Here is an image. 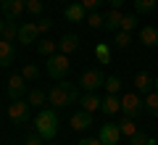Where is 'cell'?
I'll list each match as a JSON object with an SVG mask.
<instances>
[{"label": "cell", "instance_id": "cell-43", "mask_svg": "<svg viewBox=\"0 0 158 145\" xmlns=\"http://www.w3.org/2000/svg\"><path fill=\"white\" fill-rule=\"evenodd\" d=\"M0 3H6V0H0Z\"/></svg>", "mask_w": 158, "mask_h": 145}, {"label": "cell", "instance_id": "cell-6", "mask_svg": "<svg viewBox=\"0 0 158 145\" xmlns=\"http://www.w3.org/2000/svg\"><path fill=\"white\" fill-rule=\"evenodd\" d=\"M103 82H106V74L98 71V69H90V71L82 74V79H79V87L85 90V92H95L98 87H103Z\"/></svg>", "mask_w": 158, "mask_h": 145}, {"label": "cell", "instance_id": "cell-39", "mask_svg": "<svg viewBox=\"0 0 158 145\" xmlns=\"http://www.w3.org/2000/svg\"><path fill=\"white\" fill-rule=\"evenodd\" d=\"M3 27H6V21H3V19H0V34H3Z\"/></svg>", "mask_w": 158, "mask_h": 145}, {"label": "cell", "instance_id": "cell-9", "mask_svg": "<svg viewBox=\"0 0 158 145\" xmlns=\"http://www.w3.org/2000/svg\"><path fill=\"white\" fill-rule=\"evenodd\" d=\"M98 137H100L103 145H118V140H121V129H118V124L106 122V124H100V132H98Z\"/></svg>", "mask_w": 158, "mask_h": 145}, {"label": "cell", "instance_id": "cell-35", "mask_svg": "<svg viewBox=\"0 0 158 145\" xmlns=\"http://www.w3.org/2000/svg\"><path fill=\"white\" fill-rule=\"evenodd\" d=\"M129 140H132V145H148V140H150V137H148L145 132H137L135 137H129Z\"/></svg>", "mask_w": 158, "mask_h": 145}, {"label": "cell", "instance_id": "cell-4", "mask_svg": "<svg viewBox=\"0 0 158 145\" xmlns=\"http://www.w3.org/2000/svg\"><path fill=\"white\" fill-rule=\"evenodd\" d=\"M142 111H145V100H142L137 92H127L124 98H121V113H124V116L137 119Z\"/></svg>", "mask_w": 158, "mask_h": 145}, {"label": "cell", "instance_id": "cell-31", "mask_svg": "<svg viewBox=\"0 0 158 145\" xmlns=\"http://www.w3.org/2000/svg\"><path fill=\"white\" fill-rule=\"evenodd\" d=\"M137 21H140V19H137L135 13H124V19H121V27H118V29H124V32H132V29L137 27Z\"/></svg>", "mask_w": 158, "mask_h": 145}, {"label": "cell", "instance_id": "cell-18", "mask_svg": "<svg viewBox=\"0 0 158 145\" xmlns=\"http://www.w3.org/2000/svg\"><path fill=\"white\" fill-rule=\"evenodd\" d=\"M100 111L106 113V116H113V113H118V111H121V98H116V95H106V98H103Z\"/></svg>", "mask_w": 158, "mask_h": 145}, {"label": "cell", "instance_id": "cell-36", "mask_svg": "<svg viewBox=\"0 0 158 145\" xmlns=\"http://www.w3.org/2000/svg\"><path fill=\"white\" fill-rule=\"evenodd\" d=\"M79 3H82V6H85V11H95V8L100 6L103 0H79Z\"/></svg>", "mask_w": 158, "mask_h": 145}, {"label": "cell", "instance_id": "cell-32", "mask_svg": "<svg viewBox=\"0 0 158 145\" xmlns=\"http://www.w3.org/2000/svg\"><path fill=\"white\" fill-rule=\"evenodd\" d=\"M27 13H32V16H42V0H27Z\"/></svg>", "mask_w": 158, "mask_h": 145}, {"label": "cell", "instance_id": "cell-25", "mask_svg": "<svg viewBox=\"0 0 158 145\" xmlns=\"http://www.w3.org/2000/svg\"><path fill=\"white\" fill-rule=\"evenodd\" d=\"M158 8V0H135V11L137 13H153Z\"/></svg>", "mask_w": 158, "mask_h": 145}, {"label": "cell", "instance_id": "cell-30", "mask_svg": "<svg viewBox=\"0 0 158 145\" xmlns=\"http://www.w3.org/2000/svg\"><path fill=\"white\" fill-rule=\"evenodd\" d=\"M103 21H106V16H100L98 11H90V16L85 19V24H90L92 29H103Z\"/></svg>", "mask_w": 158, "mask_h": 145}, {"label": "cell", "instance_id": "cell-34", "mask_svg": "<svg viewBox=\"0 0 158 145\" xmlns=\"http://www.w3.org/2000/svg\"><path fill=\"white\" fill-rule=\"evenodd\" d=\"M24 145H45V140H42V137H40L37 132H34V134H27V140H24Z\"/></svg>", "mask_w": 158, "mask_h": 145}, {"label": "cell", "instance_id": "cell-24", "mask_svg": "<svg viewBox=\"0 0 158 145\" xmlns=\"http://www.w3.org/2000/svg\"><path fill=\"white\" fill-rule=\"evenodd\" d=\"M145 111L150 116H158V90H150L145 95Z\"/></svg>", "mask_w": 158, "mask_h": 145}, {"label": "cell", "instance_id": "cell-16", "mask_svg": "<svg viewBox=\"0 0 158 145\" xmlns=\"http://www.w3.org/2000/svg\"><path fill=\"white\" fill-rule=\"evenodd\" d=\"M140 42L145 48H158V27H142L140 29Z\"/></svg>", "mask_w": 158, "mask_h": 145}, {"label": "cell", "instance_id": "cell-38", "mask_svg": "<svg viewBox=\"0 0 158 145\" xmlns=\"http://www.w3.org/2000/svg\"><path fill=\"white\" fill-rule=\"evenodd\" d=\"M108 3H111V8H121L127 0H108Z\"/></svg>", "mask_w": 158, "mask_h": 145}, {"label": "cell", "instance_id": "cell-41", "mask_svg": "<svg viewBox=\"0 0 158 145\" xmlns=\"http://www.w3.org/2000/svg\"><path fill=\"white\" fill-rule=\"evenodd\" d=\"M0 11H3V3H0Z\"/></svg>", "mask_w": 158, "mask_h": 145}, {"label": "cell", "instance_id": "cell-3", "mask_svg": "<svg viewBox=\"0 0 158 145\" xmlns=\"http://www.w3.org/2000/svg\"><path fill=\"white\" fill-rule=\"evenodd\" d=\"M69 56H63V53H56V56L48 58V77L56 79V82H61L63 77L69 74Z\"/></svg>", "mask_w": 158, "mask_h": 145}, {"label": "cell", "instance_id": "cell-40", "mask_svg": "<svg viewBox=\"0 0 158 145\" xmlns=\"http://www.w3.org/2000/svg\"><path fill=\"white\" fill-rule=\"evenodd\" d=\"M153 90H158V74H156V84H153Z\"/></svg>", "mask_w": 158, "mask_h": 145}, {"label": "cell", "instance_id": "cell-29", "mask_svg": "<svg viewBox=\"0 0 158 145\" xmlns=\"http://www.w3.org/2000/svg\"><path fill=\"white\" fill-rule=\"evenodd\" d=\"M21 77L27 79V82H34V79H40V69L34 66V63H24V69H21Z\"/></svg>", "mask_w": 158, "mask_h": 145}, {"label": "cell", "instance_id": "cell-2", "mask_svg": "<svg viewBox=\"0 0 158 145\" xmlns=\"http://www.w3.org/2000/svg\"><path fill=\"white\" fill-rule=\"evenodd\" d=\"M34 132L45 140V143H50V140L56 137L58 134V113H56V108H40L37 116H34Z\"/></svg>", "mask_w": 158, "mask_h": 145}, {"label": "cell", "instance_id": "cell-37", "mask_svg": "<svg viewBox=\"0 0 158 145\" xmlns=\"http://www.w3.org/2000/svg\"><path fill=\"white\" fill-rule=\"evenodd\" d=\"M79 145H103V143H100V137H82Z\"/></svg>", "mask_w": 158, "mask_h": 145}, {"label": "cell", "instance_id": "cell-7", "mask_svg": "<svg viewBox=\"0 0 158 145\" xmlns=\"http://www.w3.org/2000/svg\"><path fill=\"white\" fill-rule=\"evenodd\" d=\"M6 95L11 98V100L24 98V95H27V79H24L21 74H13V77H8V82H6Z\"/></svg>", "mask_w": 158, "mask_h": 145}, {"label": "cell", "instance_id": "cell-33", "mask_svg": "<svg viewBox=\"0 0 158 145\" xmlns=\"http://www.w3.org/2000/svg\"><path fill=\"white\" fill-rule=\"evenodd\" d=\"M37 29H40V34H48V32L53 29V21H50V19H40V21H37Z\"/></svg>", "mask_w": 158, "mask_h": 145}, {"label": "cell", "instance_id": "cell-8", "mask_svg": "<svg viewBox=\"0 0 158 145\" xmlns=\"http://www.w3.org/2000/svg\"><path fill=\"white\" fill-rule=\"evenodd\" d=\"M37 40H40L37 21H24V24H19V40H16V42H21V45H34Z\"/></svg>", "mask_w": 158, "mask_h": 145}, {"label": "cell", "instance_id": "cell-1", "mask_svg": "<svg viewBox=\"0 0 158 145\" xmlns=\"http://www.w3.org/2000/svg\"><path fill=\"white\" fill-rule=\"evenodd\" d=\"M77 100H79V84L63 82V79L48 92V106L56 108V111H61V108L71 106V103H77Z\"/></svg>", "mask_w": 158, "mask_h": 145}, {"label": "cell", "instance_id": "cell-27", "mask_svg": "<svg viewBox=\"0 0 158 145\" xmlns=\"http://www.w3.org/2000/svg\"><path fill=\"white\" fill-rule=\"evenodd\" d=\"M103 87L108 90V95H118V90H121V79H118L116 74H111V77H106Z\"/></svg>", "mask_w": 158, "mask_h": 145}, {"label": "cell", "instance_id": "cell-19", "mask_svg": "<svg viewBox=\"0 0 158 145\" xmlns=\"http://www.w3.org/2000/svg\"><path fill=\"white\" fill-rule=\"evenodd\" d=\"M82 111H90V113H95V111H100V106H103V100L98 98L95 92H85V98H82Z\"/></svg>", "mask_w": 158, "mask_h": 145}, {"label": "cell", "instance_id": "cell-14", "mask_svg": "<svg viewBox=\"0 0 158 145\" xmlns=\"http://www.w3.org/2000/svg\"><path fill=\"white\" fill-rule=\"evenodd\" d=\"M121 19H124L121 8H111V11L106 13V21H103V29H108V32H118V27H121Z\"/></svg>", "mask_w": 158, "mask_h": 145}, {"label": "cell", "instance_id": "cell-15", "mask_svg": "<svg viewBox=\"0 0 158 145\" xmlns=\"http://www.w3.org/2000/svg\"><path fill=\"white\" fill-rule=\"evenodd\" d=\"M77 48H79V37L77 34H63V37L58 40V50H61L63 56H71Z\"/></svg>", "mask_w": 158, "mask_h": 145}, {"label": "cell", "instance_id": "cell-12", "mask_svg": "<svg viewBox=\"0 0 158 145\" xmlns=\"http://www.w3.org/2000/svg\"><path fill=\"white\" fill-rule=\"evenodd\" d=\"M69 124H71L74 132H85L87 127H92V113H90V111H77Z\"/></svg>", "mask_w": 158, "mask_h": 145}, {"label": "cell", "instance_id": "cell-17", "mask_svg": "<svg viewBox=\"0 0 158 145\" xmlns=\"http://www.w3.org/2000/svg\"><path fill=\"white\" fill-rule=\"evenodd\" d=\"M13 56H16L13 42H8V40L0 37V66H11V63H13Z\"/></svg>", "mask_w": 158, "mask_h": 145}, {"label": "cell", "instance_id": "cell-20", "mask_svg": "<svg viewBox=\"0 0 158 145\" xmlns=\"http://www.w3.org/2000/svg\"><path fill=\"white\" fill-rule=\"evenodd\" d=\"M34 48H37V53L40 56H56V50H58V42H53V40H37L34 42Z\"/></svg>", "mask_w": 158, "mask_h": 145}, {"label": "cell", "instance_id": "cell-26", "mask_svg": "<svg viewBox=\"0 0 158 145\" xmlns=\"http://www.w3.org/2000/svg\"><path fill=\"white\" fill-rule=\"evenodd\" d=\"M95 58L100 63H108L111 61V48H108V42H98L95 45Z\"/></svg>", "mask_w": 158, "mask_h": 145}, {"label": "cell", "instance_id": "cell-13", "mask_svg": "<svg viewBox=\"0 0 158 145\" xmlns=\"http://www.w3.org/2000/svg\"><path fill=\"white\" fill-rule=\"evenodd\" d=\"M132 84H135L137 92H150L153 84H156V77H153V74H148V71H140V74H135Z\"/></svg>", "mask_w": 158, "mask_h": 145}, {"label": "cell", "instance_id": "cell-11", "mask_svg": "<svg viewBox=\"0 0 158 145\" xmlns=\"http://www.w3.org/2000/svg\"><path fill=\"white\" fill-rule=\"evenodd\" d=\"M63 16H66L71 24H85L87 11H85V6H82V3H69V6L63 8Z\"/></svg>", "mask_w": 158, "mask_h": 145}, {"label": "cell", "instance_id": "cell-23", "mask_svg": "<svg viewBox=\"0 0 158 145\" xmlns=\"http://www.w3.org/2000/svg\"><path fill=\"white\" fill-rule=\"evenodd\" d=\"M0 37L8 40V42H16V40H19V24L6 19V27H3V34H0Z\"/></svg>", "mask_w": 158, "mask_h": 145}, {"label": "cell", "instance_id": "cell-42", "mask_svg": "<svg viewBox=\"0 0 158 145\" xmlns=\"http://www.w3.org/2000/svg\"><path fill=\"white\" fill-rule=\"evenodd\" d=\"M45 145H53V143H45Z\"/></svg>", "mask_w": 158, "mask_h": 145}, {"label": "cell", "instance_id": "cell-10", "mask_svg": "<svg viewBox=\"0 0 158 145\" xmlns=\"http://www.w3.org/2000/svg\"><path fill=\"white\" fill-rule=\"evenodd\" d=\"M27 11V0H6L3 3V13H6L8 21H19Z\"/></svg>", "mask_w": 158, "mask_h": 145}, {"label": "cell", "instance_id": "cell-21", "mask_svg": "<svg viewBox=\"0 0 158 145\" xmlns=\"http://www.w3.org/2000/svg\"><path fill=\"white\" fill-rule=\"evenodd\" d=\"M118 129H121V137H135V134L140 132L132 116H124V119H121V122H118Z\"/></svg>", "mask_w": 158, "mask_h": 145}, {"label": "cell", "instance_id": "cell-28", "mask_svg": "<svg viewBox=\"0 0 158 145\" xmlns=\"http://www.w3.org/2000/svg\"><path fill=\"white\" fill-rule=\"evenodd\" d=\"M129 42H132V32H124V29H118V32L113 34V45H116V48H127Z\"/></svg>", "mask_w": 158, "mask_h": 145}, {"label": "cell", "instance_id": "cell-5", "mask_svg": "<svg viewBox=\"0 0 158 145\" xmlns=\"http://www.w3.org/2000/svg\"><path fill=\"white\" fill-rule=\"evenodd\" d=\"M29 111H32V106H29L27 100H11V106H8V119H11L13 124H19V127H24V124L29 122Z\"/></svg>", "mask_w": 158, "mask_h": 145}, {"label": "cell", "instance_id": "cell-22", "mask_svg": "<svg viewBox=\"0 0 158 145\" xmlns=\"http://www.w3.org/2000/svg\"><path fill=\"white\" fill-rule=\"evenodd\" d=\"M27 103H29V106H45V103H48V92H45V90H40V87L29 90Z\"/></svg>", "mask_w": 158, "mask_h": 145}]
</instances>
